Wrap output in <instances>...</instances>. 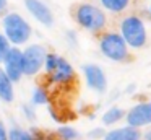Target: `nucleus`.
<instances>
[{"instance_id":"obj_1","label":"nucleus","mask_w":151,"mask_h":140,"mask_svg":"<svg viewBox=\"0 0 151 140\" xmlns=\"http://www.w3.org/2000/svg\"><path fill=\"white\" fill-rule=\"evenodd\" d=\"M72 16L75 23L81 29L93 34H101L104 33L106 26H107V15L101 7L94 5V3H78L72 8Z\"/></svg>"},{"instance_id":"obj_2","label":"nucleus","mask_w":151,"mask_h":140,"mask_svg":"<svg viewBox=\"0 0 151 140\" xmlns=\"http://www.w3.org/2000/svg\"><path fill=\"white\" fill-rule=\"evenodd\" d=\"M44 72H46L47 81L54 86H70L76 81V72L73 65L67 59L60 57L59 54L47 52L44 60Z\"/></svg>"},{"instance_id":"obj_3","label":"nucleus","mask_w":151,"mask_h":140,"mask_svg":"<svg viewBox=\"0 0 151 140\" xmlns=\"http://www.w3.org/2000/svg\"><path fill=\"white\" fill-rule=\"evenodd\" d=\"M2 29H4V36L8 39L12 46H20L26 44L33 36V28L26 21V18L17 12H8L2 16Z\"/></svg>"},{"instance_id":"obj_4","label":"nucleus","mask_w":151,"mask_h":140,"mask_svg":"<svg viewBox=\"0 0 151 140\" xmlns=\"http://www.w3.org/2000/svg\"><path fill=\"white\" fill-rule=\"evenodd\" d=\"M119 34L124 38L128 49H141L146 46L148 31L143 18L138 15H127L119 25Z\"/></svg>"},{"instance_id":"obj_5","label":"nucleus","mask_w":151,"mask_h":140,"mask_svg":"<svg viewBox=\"0 0 151 140\" xmlns=\"http://www.w3.org/2000/svg\"><path fill=\"white\" fill-rule=\"evenodd\" d=\"M99 52L112 62H127L130 59V49L117 31H104L99 34Z\"/></svg>"},{"instance_id":"obj_6","label":"nucleus","mask_w":151,"mask_h":140,"mask_svg":"<svg viewBox=\"0 0 151 140\" xmlns=\"http://www.w3.org/2000/svg\"><path fill=\"white\" fill-rule=\"evenodd\" d=\"M47 51L41 44H29L23 49V73L24 77H36L44 68Z\"/></svg>"},{"instance_id":"obj_7","label":"nucleus","mask_w":151,"mask_h":140,"mask_svg":"<svg viewBox=\"0 0 151 140\" xmlns=\"http://www.w3.org/2000/svg\"><path fill=\"white\" fill-rule=\"evenodd\" d=\"M125 124L135 129H146L151 125V101H138L125 111Z\"/></svg>"},{"instance_id":"obj_8","label":"nucleus","mask_w":151,"mask_h":140,"mask_svg":"<svg viewBox=\"0 0 151 140\" xmlns=\"http://www.w3.org/2000/svg\"><path fill=\"white\" fill-rule=\"evenodd\" d=\"M2 68H4V72L8 75V78L13 83H18L24 77V73H23V49L17 47V46H12L10 51L5 55L4 62H2Z\"/></svg>"},{"instance_id":"obj_9","label":"nucleus","mask_w":151,"mask_h":140,"mask_svg":"<svg viewBox=\"0 0 151 140\" xmlns=\"http://www.w3.org/2000/svg\"><path fill=\"white\" fill-rule=\"evenodd\" d=\"M81 72L89 90L98 94L106 93V90H107V77H106V72L98 64H85L81 67Z\"/></svg>"},{"instance_id":"obj_10","label":"nucleus","mask_w":151,"mask_h":140,"mask_svg":"<svg viewBox=\"0 0 151 140\" xmlns=\"http://www.w3.org/2000/svg\"><path fill=\"white\" fill-rule=\"evenodd\" d=\"M26 10L31 13L36 21H39L42 26H52L54 25V15H52V10L42 2V0H23Z\"/></svg>"},{"instance_id":"obj_11","label":"nucleus","mask_w":151,"mask_h":140,"mask_svg":"<svg viewBox=\"0 0 151 140\" xmlns=\"http://www.w3.org/2000/svg\"><path fill=\"white\" fill-rule=\"evenodd\" d=\"M102 140H141V130L124 124V125L107 129Z\"/></svg>"},{"instance_id":"obj_12","label":"nucleus","mask_w":151,"mask_h":140,"mask_svg":"<svg viewBox=\"0 0 151 140\" xmlns=\"http://www.w3.org/2000/svg\"><path fill=\"white\" fill-rule=\"evenodd\" d=\"M125 119V109H122L120 106H111L102 112L101 116V122H102V127H117L122 120Z\"/></svg>"},{"instance_id":"obj_13","label":"nucleus","mask_w":151,"mask_h":140,"mask_svg":"<svg viewBox=\"0 0 151 140\" xmlns=\"http://www.w3.org/2000/svg\"><path fill=\"white\" fill-rule=\"evenodd\" d=\"M13 81L8 78V75L4 72L2 65H0V101L10 104L15 101V86Z\"/></svg>"},{"instance_id":"obj_14","label":"nucleus","mask_w":151,"mask_h":140,"mask_svg":"<svg viewBox=\"0 0 151 140\" xmlns=\"http://www.w3.org/2000/svg\"><path fill=\"white\" fill-rule=\"evenodd\" d=\"M52 137H54V140H80L81 139V133H80L73 125L60 124V125L52 132Z\"/></svg>"},{"instance_id":"obj_15","label":"nucleus","mask_w":151,"mask_h":140,"mask_svg":"<svg viewBox=\"0 0 151 140\" xmlns=\"http://www.w3.org/2000/svg\"><path fill=\"white\" fill-rule=\"evenodd\" d=\"M130 2L132 0H99L101 3V8L104 12H109V13H122L130 7Z\"/></svg>"},{"instance_id":"obj_16","label":"nucleus","mask_w":151,"mask_h":140,"mask_svg":"<svg viewBox=\"0 0 151 140\" xmlns=\"http://www.w3.org/2000/svg\"><path fill=\"white\" fill-rule=\"evenodd\" d=\"M50 103V93L46 86H36L31 94V104L34 107L37 106H49Z\"/></svg>"},{"instance_id":"obj_17","label":"nucleus","mask_w":151,"mask_h":140,"mask_svg":"<svg viewBox=\"0 0 151 140\" xmlns=\"http://www.w3.org/2000/svg\"><path fill=\"white\" fill-rule=\"evenodd\" d=\"M8 140H34L31 130L23 129L20 125H13L8 129Z\"/></svg>"},{"instance_id":"obj_18","label":"nucleus","mask_w":151,"mask_h":140,"mask_svg":"<svg viewBox=\"0 0 151 140\" xmlns=\"http://www.w3.org/2000/svg\"><path fill=\"white\" fill-rule=\"evenodd\" d=\"M10 47H12V44L8 42V39L4 36V33H0V65H2V62H4L7 52L10 51Z\"/></svg>"},{"instance_id":"obj_19","label":"nucleus","mask_w":151,"mask_h":140,"mask_svg":"<svg viewBox=\"0 0 151 140\" xmlns=\"http://www.w3.org/2000/svg\"><path fill=\"white\" fill-rule=\"evenodd\" d=\"M106 132H107L106 127H94L93 130H89V132L86 133V137H88L89 140H102L106 135Z\"/></svg>"},{"instance_id":"obj_20","label":"nucleus","mask_w":151,"mask_h":140,"mask_svg":"<svg viewBox=\"0 0 151 140\" xmlns=\"http://www.w3.org/2000/svg\"><path fill=\"white\" fill-rule=\"evenodd\" d=\"M21 111H23L24 119H28V120L36 119V107L33 104H24V106H21Z\"/></svg>"},{"instance_id":"obj_21","label":"nucleus","mask_w":151,"mask_h":140,"mask_svg":"<svg viewBox=\"0 0 151 140\" xmlns=\"http://www.w3.org/2000/svg\"><path fill=\"white\" fill-rule=\"evenodd\" d=\"M0 140H8V129L4 120H0Z\"/></svg>"},{"instance_id":"obj_22","label":"nucleus","mask_w":151,"mask_h":140,"mask_svg":"<svg viewBox=\"0 0 151 140\" xmlns=\"http://www.w3.org/2000/svg\"><path fill=\"white\" fill-rule=\"evenodd\" d=\"M141 140H151V125L141 130Z\"/></svg>"},{"instance_id":"obj_23","label":"nucleus","mask_w":151,"mask_h":140,"mask_svg":"<svg viewBox=\"0 0 151 140\" xmlns=\"http://www.w3.org/2000/svg\"><path fill=\"white\" fill-rule=\"evenodd\" d=\"M8 8V0H0V15H5Z\"/></svg>"},{"instance_id":"obj_24","label":"nucleus","mask_w":151,"mask_h":140,"mask_svg":"<svg viewBox=\"0 0 151 140\" xmlns=\"http://www.w3.org/2000/svg\"><path fill=\"white\" fill-rule=\"evenodd\" d=\"M148 12H150V15H151V2H150V7H148Z\"/></svg>"}]
</instances>
